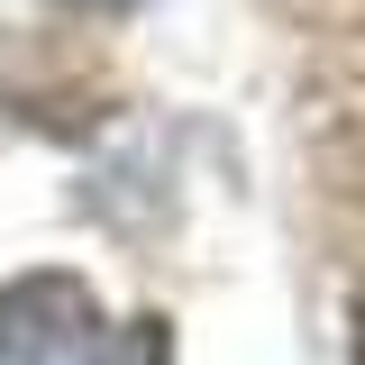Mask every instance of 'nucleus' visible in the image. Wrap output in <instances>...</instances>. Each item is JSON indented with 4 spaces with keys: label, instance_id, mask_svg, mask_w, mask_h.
Here are the masks:
<instances>
[{
    "label": "nucleus",
    "instance_id": "obj_1",
    "mask_svg": "<svg viewBox=\"0 0 365 365\" xmlns=\"http://www.w3.org/2000/svg\"><path fill=\"white\" fill-rule=\"evenodd\" d=\"M101 338V302L83 274H19L0 283V365H73Z\"/></svg>",
    "mask_w": 365,
    "mask_h": 365
},
{
    "label": "nucleus",
    "instance_id": "obj_2",
    "mask_svg": "<svg viewBox=\"0 0 365 365\" xmlns=\"http://www.w3.org/2000/svg\"><path fill=\"white\" fill-rule=\"evenodd\" d=\"M73 365H174V329H165L155 311H137L128 329H101Z\"/></svg>",
    "mask_w": 365,
    "mask_h": 365
},
{
    "label": "nucleus",
    "instance_id": "obj_3",
    "mask_svg": "<svg viewBox=\"0 0 365 365\" xmlns=\"http://www.w3.org/2000/svg\"><path fill=\"white\" fill-rule=\"evenodd\" d=\"M347 356L365 365V283H356V311H347Z\"/></svg>",
    "mask_w": 365,
    "mask_h": 365
}]
</instances>
